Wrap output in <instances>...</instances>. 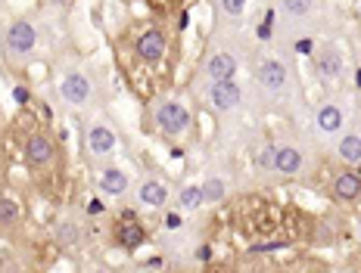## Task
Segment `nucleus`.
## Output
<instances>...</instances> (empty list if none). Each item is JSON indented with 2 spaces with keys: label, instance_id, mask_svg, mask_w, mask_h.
<instances>
[{
  "label": "nucleus",
  "instance_id": "4",
  "mask_svg": "<svg viewBox=\"0 0 361 273\" xmlns=\"http://www.w3.org/2000/svg\"><path fill=\"white\" fill-rule=\"evenodd\" d=\"M255 59L252 44L246 32H218L212 28L202 44V53L190 72V81H187V94L212 84V81H228V78H240L246 65Z\"/></svg>",
  "mask_w": 361,
  "mask_h": 273
},
{
  "label": "nucleus",
  "instance_id": "19",
  "mask_svg": "<svg viewBox=\"0 0 361 273\" xmlns=\"http://www.w3.org/2000/svg\"><path fill=\"white\" fill-rule=\"evenodd\" d=\"M330 153H334L336 165H345V168H361V127L352 125L330 143Z\"/></svg>",
  "mask_w": 361,
  "mask_h": 273
},
{
  "label": "nucleus",
  "instance_id": "12",
  "mask_svg": "<svg viewBox=\"0 0 361 273\" xmlns=\"http://www.w3.org/2000/svg\"><path fill=\"white\" fill-rule=\"evenodd\" d=\"M171 196H175V186L169 184L165 174L144 171L140 177H134V186H131V193H128V199H131L134 208L162 215L165 208H171Z\"/></svg>",
  "mask_w": 361,
  "mask_h": 273
},
{
  "label": "nucleus",
  "instance_id": "28",
  "mask_svg": "<svg viewBox=\"0 0 361 273\" xmlns=\"http://www.w3.org/2000/svg\"><path fill=\"white\" fill-rule=\"evenodd\" d=\"M355 233H358V239H361V215L355 217Z\"/></svg>",
  "mask_w": 361,
  "mask_h": 273
},
{
  "label": "nucleus",
  "instance_id": "10",
  "mask_svg": "<svg viewBox=\"0 0 361 273\" xmlns=\"http://www.w3.org/2000/svg\"><path fill=\"white\" fill-rule=\"evenodd\" d=\"M352 115H355V96L349 90H330L308 112V136L318 146H330L345 127H352Z\"/></svg>",
  "mask_w": 361,
  "mask_h": 273
},
{
  "label": "nucleus",
  "instance_id": "23",
  "mask_svg": "<svg viewBox=\"0 0 361 273\" xmlns=\"http://www.w3.org/2000/svg\"><path fill=\"white\" fill-rule=\"evenodd\" d=\"M22 221L19 202L10 199V196H0V233H13Z\"/></svg>",
  "mask_w": 361,
  "mask_h": 273
},
{
  "label": "nucleus",
  "instance_id": "25",
  "mask_svg": "<svg viewBox=\"0 0 361 273\" xmlns=\"http://www.w3.org/2000/svg\"><path fill=\"white\" fill-rule=\"evenodd\" d=\"M81 273H112V270L103 267V264H87V267H81Z\"/></svg>",
  "mask_w": 361,
  "mask_h": 273
},
{
  "label": "nucleus",
  "instance_id": "26",
  "mask_svg": "<svg viewBox=\"0 0 361 273\" xmlns=\"http://www.w3.org/2000/svg\"><path fill=\"white\" fill-rule=\"evenodd\" d=\"M206 273H234V270H231V267H221V264H209Z\"/></svg>",
  "mask_w": 361,
  "mask_h": 273
},
{
  "label": "nucleus",
  "instance_id": "6",
  "mask_svg": "<svg viewBox=\"0 0 361 273\" xmlns=\"http://www.w3.org/2000/svg\"><path fill=\"white\" fill-rule=\"evenodd\" d=\"M54 28L41 13H25V16L10 19L0 28V56L10 68H28L35 63H44L54 53Z\"/></svg>",
  "mask_w": 361,
  "mask_h": 273
},
{
  "label": "nucleus",
  "instance_id": "2",
  "mask_svg": "<svg viewBox=\"0 0 361 273\" xmlns=\"http://www.w3.org/2000/svg\"><path fill=\"white\" fill-rule=\"evenodd\" d=\"M250 103L265 115L299 118L308 112V96L302 75H299L293 53L281 47H268L252 59L250 68Z\"/></svg>",
  "mask_w": 361,
  "mask_h": 273
},
{
  "label": "nucleus",
  "instance_id": "17",
  "mask_svg": "<svg viewBox=\"0 0 361 273\" xmlns=\"http://www.w3.org/2000/svg\"><path fill=\"white\" fill-rule=\"evenodd\" d=\"M94 180H97V193H100L103 199H109V202H125L128 193H131V186H134V177L118 162L100 168L94 174Z\"/></svg>",
  "mask_w": 361,
  "mask_h": 273
},
{
  "label": "nucleus",
  "instance_id": "27",
  "mask_svg": "<svg viewBox=\"0 0 361 273\" xmlns=\"http://www.w3.org/2000/svg\"><path fill=\"white\" fill-rule=\"evenodd\" d=\"M47 4H54V6H72L75 0H47Z\"/></svg>",
  "mask_w": 361,
  "mask_h": 273
},
{
  "label": "nucleus",
  "instance_id": "14",
  "mask_svg": "<svg viewBox=\"0 0 361 273\" xmlns=\"http://www.w3.org/2000/svg\"><path fill=\"white\" fill-rule=\"evenodd\" d=\"M312 68H314V78L321 84H327L330 90H340L343 78H345V56L343 50L336 47L334 41H324L318 50L312 53Z\"/></svg>",
  "mask_w": 361,
  "mask_h": 273
},
{
  "label": "nucleus",
  "instance_id": "5",
  "mask_svg": "<svg viewBox=\"0 0 361 273\" xmlns=\"http://www.w3.org/2000/svg\"><path fill=\"white\" fill-rule=\"evenodd\" d=\"M330 13L334 10H330L327 0H271L268 25L274 47L293 50L299 44L321 37L330 25Z\"/></svg>",
  "mask_w": 361,
  "mask_h": 273
},
{
  "label": "nucleus",
  "instance_id": "15",
  "mask_svg": "<svg viewBox=\"0 0 361 273\" xmlns=\"http://www.w3.org/2000/svg\"><path fill=\"white\" fill-rule=\"evenodd\" d=\"M209 6H212V28H218V32H243L252 0H209Z\"/></svg>",
  "mask_w": 361,
  "mask_h": 273
},
{
  "label": "nucleus",
  "instance_id": "18",
  "mask_svg": "<svg viewBox=\"0 0 361 273\" xmlns=\"http://www.w3.org/2000/svg\"><path fill=\"white\" fill-rule=\"evenodd\" d=\"M112 239H116V246L122 248V252L134 255L149 242V233H147V227L140 224V217L134 215V211H128V215H122L112 224Z\"/></svg>",
  "mask_w": 361,
  "mask_h": 273
},
{
  "label": "nucleus",
  "instance_id": "22",
  "mask_svg": "<svg viewBox=\"0 0 361 273\" xmlns=\"http://www.w3.org/2000/svg\"><path fill=\"white\" fill-rule=\"evenodd\" d=\"M171 208L184 217H193L206 208V196H202V186L200 184H184V186H175V196H171Z\"/></svg>",
  "mask_w": 361,
  "mask_h": 273
},
{
  "label": "nucleus",
  "instance_id": "13",
  "mask_svg": "<svg viewBox=\"0 0 361 273\" xmlns=\"http://www.w3.org/2000/svg\"><path fill=\"white\" fill-rule=\"evenodd\" d=\"M22 162L28 171L44 174L59 162V146L50 131H32L25 136V146H22Z\"/></svg>",
  "mask_w": 361,
  "mask_h": 273
},
{
  "label": "nucleus",
  "instance_id": "11",
  "mask_svg": "<svg viewBox=\"0 0 361 273\" xmlns=\"http://www.w3.org/2000/svg\"><path fill=\"white\" fill-rule=\"evenodd\" d=\"M193 100L200 106H206V112H212L215 118H234L246 109L250 103V87H243L237 78H228V81H212V84L193 90Z\"/></svg>",
  "mask_w": 361,
  "mask_h": 273
},
{
  "label": "nucleus",
  "instance_id": "9",
  "mask_svg": "<svg viewBox=\"0 0 361 273\" xmlns=\"http://www.w3.org/2000/svg\"><path fill=\"white\" fill-rule=\"evenodd\" d=\"M118 143H122V131H118L116 118L109 115V109L81 118V162L94 174L116 162Z\"/></svg>",
  "mask_w": 361,
  "mask_h": 273
},
{
  "label": "nucleus",
  "instance_id": "3",
  "mask_svg": "<svg viewBox=\"0 0 361 273\" xmlns=\"http://www.w3.org/2000/svg\"><path fill=\"white\" fill-rule=\"evenodd\" d=\"M318 168V143L308 134H290L265 143L252 155V174L259 184H293L312 177Z\"/></svg>",
  "mask_w": 361,
  "mask_h": 273
},
{
  "label": "nucleus",
  "instance_id": "20",
  "mask_svg": "<svg viewBox=\"0 0 361 273\" xmlns=\"http://www.w3.org/2000/svg\"><path fill=\"white\" fill-rule=\"evenodd\" d=\"M54 242L59 248H66V252H72V248H81L87 242V227L85 221H78V217H59L54 224Z\"/></svg>",
  "mask_w": 361,
  "mask_h": 273
},
{
  "label": "nucleus",
  "instance_id": "24",
  "mask_svg": "<svg viewBox=\"0 0 361 273\" xmlns=\"http://www.w3.org/2000/svg\"><path fill=\"white\" fill-rule=\"evenodd\" d=\"M131 4V0H128ZM140 4L149 10V16H159V19H171L175 13L184 10L187 0H140Z\"/></svg>",
  "mask_w": 361,
  "mask_h": 273
},
{
  "label": "nucleus",
  "instance_id": "1",
  "mask_svg": "<svg viewBox=\"0 0 361 273\" xmlns=\"http://www.w3.org/2000/svg\"><path fill=\"white\" fill-rule=\"evenodd\" d=\"M112 56L128 90H134L144 103L153 100L156 94L171 87V75L178 65V34L171 19H128L112 34Z\"/></svg>",
  "mask_w": 361,
  "mask_h": 273
},
{
  "label": "nucleus",
  "instance_id": "21",
  "mask_svg": "<svg viewBox=\"0 0 361 273\" xmlns=\"http://www.w3.org/2000/svg\"><path fill=\"white\" fill-rule=\"evenodd\" d=\"M200 186H202V196H206V205H221L231 196V189H234V177H231V171L212 168L206 171Z\"/></svg>",
  "mask_w": 361,
  "mask_h": 273
},
{
  "label": "nucleus",
  "instance_id": "8",
  "mask_svg": "<svg viewBox=\"0 0 361 273\" xmlns=\"http://www.w3.org/2000/svg\"><path fill=\"white\" fill-rule=\"evenodd\" d=\"M147 127L159 134L165 143H184L193 134V103L190 94L180 90H162L147 100Z\"/></svg>",
  "mask_w": 361,
  "mask_h": 273
},
{
  "label": "nucleus",
  "instance_id": "16",
  "mask_svg": "<svg viewBox=\"0 0 361 273\" xmlns=\"http://www.w3.org/2000/svg\"><path fill=\"white\" fill-rule=\"evenodd\" d=\"M327 193L336 205H358L361 202V168L336 165L327 180Z\"/></svg>",
  "mask_w": 361,
  "mask_h": 273
},
{
  "label": "nucleus",
  "instance_id": "7",
  "mask_svg": "<svg viewBox=\"0 0 361 273\" xmlns=\"http://www.w3.org/2000/svg\"><path fill=\"white\" fill-rule=\"evenodd\" d=\"M56 100L66 112L78 118H87L94 112L106 109L109 103V81L97 63L78 59V63H66L56 78Z\"/></svg>",
  "mask_w": 361,
  "mask_h": 273
}]
</instances>
